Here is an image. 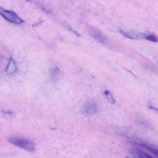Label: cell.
Listing matches in <instances>:
<instances>
[{
    "instance_id": "52a82bcc",
    "label": "cell",
    "mask_w": 158,
    "mask_h": 158,
    "mask_svg": "<svg viewBox=\"0 0 158 158\" xmlns=\"http://www.w3.org/2000/svg\"><path fill=\"white\" fill-rule=\"evenodd\" d=\"M121 34L126 37L131 39L138 40L141 39L140 34H137L133 32L129 31H121Z\"/></svg>"
},
{
    "instance_id": "3957f363",
    "label": "cell",
    "mask_w": 158,
    "mask_h": 158,
    "mask_svg": "<svg viewBox=\"0 0 158 158\" xmlns=\"http://www.w3.org/2000/svg\"><path fill=\"white\" fill-rule=\"evenodd\" d=\"M99 108L97 103L93 100L86 102L82 107V111L83 113L89 115L95 114L98 112Z\"/></svg>"
},
{
    "instance_id": "6da1fadb",
    "label": "cell",
    "mask_w": 158,
    "mask_h": 158,
    "mask_svg": "<svg viewBox=\"0 0 158 158\" xmlns=\"http://www.w3.org/2000/svg\"><path fill=\"white\" fill-rule=\"evenodd\" d=\"M9 142L25 150L33 152L35 150L34 143L30 140L16 137H11L8 139Z\"/></svg>"
},
{
    "instance_id": "7a4b0ae2",
    "label": "cell",
    "mask_w": 158,
    "mask_h": 158,
    "mask_svg": "<svg viewBox=\"0 0 158 158\" xmlns=\"http://www.w3.org/2000/svg\"><path fill=\"white\" fill-rule=\"evenodd\" d=\"M0 14L4 19L10 23L17 25L22 24L24 23V21L12 11L7 10L1 8Z\"/></svg>"
},
{
    "instance_id": "8992f818",
    "label": "cell",
    "mask_w": 158,
    "mask_h": 158,
    "mask_svg": "<svg viewBox=\"0 0 158 158\" xmlns=\"http://www.w3.org/2000/svg\"><path fill=\"white\" fill-rule=\"evenodd\" d=\"M16 69L17 67L15 61L12 58H10L6 70L7 73L9 74H12L16 72Z\"/></svg>"
},
{
    "instance_id": "ba28073f",
    "label": "cell",
    "mask_w": 158,
    "mask_h": 158,
    "mask_svg": "<svg viewBox=\"0 0 158 158\" xmlns=\"http://www.w3.org/2000/svg\"><path fill=\"white\" fill-rule=\"evenodd\" d=\"M104 95L106 96V98H107V100L108 101L111 103V104H114L115 103V100L113 96L112 95L111 93L108 91V90H106L104 92Z\"/></svg>"
},
{
    "instance_id": "9c48e42d",
    "label": "cell",
    "mask_w": 158,
    "mask_h": 158,
    "mask_svg": "<svg viewBox=\"0 0 158 158\" xmlns=\"http://www.w3.org/2000/svg\"><path fill=\"white\" fill-rule=\"evenodd\" d=\"M149 108L150 109H151V110H153L157 112L158 113V109H157V108L150 106H149Z\"/></svg>"
},
{
    "instance_id": "277c9868",
    "label": "cell",
    "mask_w": 158,
    "mask_h": 158,
    "mask_svg": "<svg viewBox=\"0 0 158 158\" xmlns=\"http://www.w3.org/2000/svg\"><path fill=\"white\" fill-rule=\"evenodd\" d=\"M131 153L135 158H154L151 155L140 149H133Z\"/></svg>"
},
{
    "instance_id": "5b68a950",
    "label": "cell",
    "mask_w": 158,
    "mask_h": 158,
    "mask_svg": "<svg viewBox=\"0 0 158 158\" xmlns=\"http://www.w3.org/2000/svg\"><path fill=\"white\" fill-rule=\"evenodd\" d=\"M141 39L152 41V42H157L158 43V37L154 35V34L151 33H143L140 34Z\"/></svg>"
},
{
    "instance_id": "30bf717a",
    "label": "cell",
    "mask_w": 158,
    "mask_h": 158,
    "mask_svg": "<svg viewBox=\"0 0 158 158\" xmlns=\"http://www.w3.org/2000/svg\"><path fill=\"white\" fill-rule=\"evenodd\" d=\"M126 158H129V157H127Z\"/></svg>"
}]
</instances>
